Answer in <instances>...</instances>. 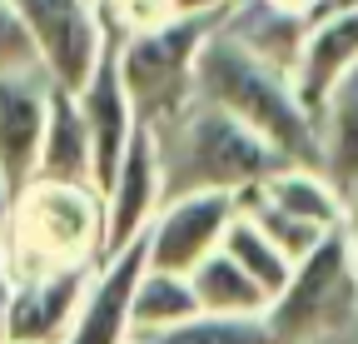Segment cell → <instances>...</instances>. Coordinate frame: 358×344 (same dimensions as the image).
Returning <instances> with one entry per match:
<instances>
[{"label": "cell", "mask_w": 358, "mask_h": 344, "mask_svg": "<svg viewBox=\"0 0 358 344\" xmlns=\"http://www.w3.org/2000/svg\"><path fill=\"white\" fill-rule=\"evenodd\" d=\"M159 160H164V200L189 190L239 195L289 165L264 135H254L244 120L209 100H194L174 125L159 130Z\"/></svg>", "instance_id": "3957f363"}, {"label": "cell", "mask_w": 358, "mask_h": 344, "mask_svg": "<svg viewBox=\"0 0 358 344\" xmlns=\"http://www.w3.org/2000/svg\"><path fill=\"white\" fill-rule=\"evenodd\" d=\"M259 6L279 11V15H294V20H313V11H319V0H259Z\"/></svg>", "instance_id": "cb8c5ba5"}, {"label": "cell", "mask_w": 358, "mask_h": 344, "mask_svg": "<svg viewBox=\"0 0 358 344\" xmlns=\"http://www.w3.org/2000/svg\"><path fill=\"white\" fill-rule=\"evenodd\" d=\"M100 6V20H105V35L110 40H129L140 30H155L164 20H174V0H95Z\"/></svg>", "instance_id": "44dd1931"}, {"label": "cell", "mask_w": 358, "mask_h": 344, "mask_svg": "<svg viewBox=\"0 0 358 344\" xmlns=\"http://www.w3.org/2000/svg\"><path fill=\"white\" fill-rule=\"evenodd\" d=\"M15 11L35 40V60L65 90H85V80L110 50V35L95 0H15Z\"/></svg>", "instance_id": "8992f818"}, {"label": "cell", "mask_w": 358, "mask_h": 344, "mask_svg": "<svg viewBox=\"0 0 358 344\" xmlns=\"http://www.w3.org/2000/svg\"><path fill=\"white\" fill-rule=\"evenodd\" d=\"M239 214V195L229 190H189V195H169L159 214L145 230V254L155 270H179L189 275L204 265L209 254L224 245V230Z\"/></svg>", "instance_id": "52a82bcc"}, {"label": "cell", "mask_w": 358, "mask_h": 344, "mask_svg": "<svg viewBox=\"0 0 358 344\" xmlns=\"http://www.w3.org/2000/svg\"><path fill=\"white\" fill-rule=\"evenodd\" d=\"M95 270H50V275H25L15 280V299H10V324H6V339H40V344H60L80 299H85V284Z\"/></svg>", "instance_id": "4fadbf2b"}, {"label": "cell", "mask_w": 358, "mask_h": 344, "mask_svg": "<svg viewBox=\"0 0 358 344\" xmlns=\"http://www.w3.org/2000/svg\"><path fill=\"white\" fill-rule=\"evenodd\" d=\"M199 100L244 120L289 165H319V120L299 100L294 70L259 55L229 25H219L199 55Z\"/></svg>", "instance_id": "6da1fadb"}, {"label": "cell", "mask_w": 358, "mask_h": 344, "mask_svg": "<svg viewBox=\"0 0 358 344\" xmlns=\"http://www.w3.org/2000/svg\"><path fill=\"white\" fill-rule=\"evenodd\" d=\"M239 0H174L179 15H214V11H234Z\"/></svg>", "instance_id": "d4e9b609"}, {"label": "cell", "mask_w": 358, "mask_h": 344, "mask_svg": "<svg viewBox=\"0 0 358 344\" xmlns=\"http://www.w3.org/2000/svg\"><path fill=\"white\" fill-rule=\"evenodd\" d=\"M60 185H95V155H90V130L80 95L50 80V115H45V145H40V175Z\"/></svg>", "instance_id": "5bb4252c"}, {"label": "cell", "mask_w": 358, "mask_h": 344, "mask_svg": "<svg viewBox=\"0 0 358 344\" xmlns=\"http://www.w3.org/2000/svg\"><path fill=\"white\" fill-rule=\"evenodd\" d=\"M145 265H150L145 240H134V245H124L120 254L100 260L60 344H129V334H134V319H129V310H134V284H140Z\"/></svg>", "instance_id": "9c48e42d"}, {"label": "cell", "mask_w": 358, "mask_h": 344, "mask_svg": "<svg viewBox=\"0 0 358 344\" xmlns=\"http://www.w3.org/2000/svg\"><path fill=\"white\" fill-rule=\"evenodd\" d=\"M204 315L199 310V294H194V280L189 275H179V270H155L145 265L140 284H134V334H155V329H174V324H185Z\"/></svg>", "instance_id": "ac0fdd59"}, {"label": "cell", "mask_w": 358, "mask_h": 344, "mask_svg": "<svg viewBox=\"0 0 358 344\" xmlns=\"http://www.w3.org/2000/svg\"><path fill=\"white\" fill-rule=\"evenodd\" d=\"M0 344H40V339H15V334H10V339H0Z\"/></svg>", "instance_id": "83f0119b"}, {"label": "cell", "mask_w": 358, "mask_h": 344, "mask_svg": "<svg viewBox=\"0 0 358 344\" xmlns=\"http://www.w3.org/2000/svg\"><path fill=\"white\" fill-rule=\"evenodd\" d=\"M319 170L348 195L358 185V65L329 90L319 110Z\"/></svg>", "instance_id": "2e32d148"}, {"label": "cell", "mask_w": 358, "mask_h": 344, "mask_svg": "<svg viewBox=\"0 0 358 344\" xmlns=\"http://www.w3.org/2000/svg\"><path fill=\"white\" fill-rule=\"evenodd\" d=\"M249 190L264 205L294 214V220H303L313 230H338L343 225V195L319 165H284V170H274L268 180H259Z\"/></svg>", "instance_id": "9a60e30c"}, {"label": "cell", "mask_w": 358, "mask_h": 344, "mask_svg": "<svg viewBox=\"0 0 358 344\" xmlns=\"http://www.w3.org/2000/svg\"><path fill=\"white\" fill-rule=\"evenodd\" d=\"M80 95V110H85V130H90V155H95V190L105 195L110 180H115V170L129 150V135H134V125H140V115H134V100L124 90V80H120V60H115V40H110V50L105 60L95 65V75L85 80V90Z\"/></svg>", "instance_id": "8fae6325"}, {"label": "cell", "mask_w": 358, "mask_h": 344, "mask_svg": "<svg viewBox=\"0 0 358 344\" xmlns=\"http://www.w3.org/2000/svg\"><path fill=\"white\" fill-rule=\"evenodd\" d=\"M134 344H274L264 315H194L174 329L134 334Z\"/></svg>", "instance_id": "ffe728a7"}, {"label": "cell", "mask_w": 358, "mask_h": 344, "mask_svg": "<svg viewBox=\"0 0 358 344\" xmlns=\"http://www.w3.org/2000/svg\"><path fill=\"white\" fill-rule=\"evenodd\" d=\"M219 249L229 254V260H239V265L268 289V299H274V294L289 284V275H294V260L279 249V240H268L244 209L229 220V230H224V245H219Z\"/></svg>", "instance_id": "d6986e66"}, {"label": "cell", "mask_w": 358, "mask_h": 344, "mask_svg": "<svg viewBox=\"0 0 358 344\" xmlns=\"http://www.w3.org/2000/svg\"><path fill=\"white\" fill-rule=\"evenodd\" d=\"M45 115H50V75L40 65L0 75V175L10 195H20L40 175Z\"/></svg>", "instance_id": "30bf717a"}, {"label": "cell", "mask_w": 358, "mask_h": 344, "mask_svg": "<svg viewBox=\"0 0 358 344\" xmlns=\"http://www.w3.org/2000/svg\"><path fill=\"white\" fill-rule=\"evenodd\" d=\"M189 280H194V294H199V310L204 315H244L249 319V315L268 310V289L239 260H229L224 249H214L204 265H194Z\"/></svg>", "instance_id": "e0dca14e"}, {"label": "cell", "mask_w": 358, "mask_h": 344, "mask_svg": "<svg viewBox=\"0 0 358 344\" xmlns=\"http://www.w3.org/2000/svg\"><path fill=\"white\" fill-rule=\"evenodd\" d=\"M164 205V160H159V130L155 125H134L129 150L105 190V260L120 254L124 245L145 240L150 220Z\"/></svg>", "instance_id": "ba28073f"}, {"label": "cell", "mask_w": 358, "mask_h": 344, "mask_svg": "<svg viewBox=\"0 0 358 344\" xmlns=\"http://www.w3.org/2000/svg\"><path fill=\"white\" fill-rule=\"evenodd\" d=\"M10 185H6V175H0V235H6V220H10Z\"/></svg>", "instance_id": "4316f807"}, {"label": "cell", "mask_w": 358, "mask_h": 344, "mask_svg": "<svg viewBox=\"0 0 358 344\" xmlns=\"http://www.w3.org/2000/svg\"><path fill=\"white\" fill-rule=\"evenodd\" d=\"M229 20V11L214 15H174L155 30H140L129 40H115L120 80L134 100V115L155 130L174 125L194 100H199V55L209 35Z\"/></svg>", "instance_id": "277c9868"}, {"label": "cell", "mask_w": 358, "mask_h": 344, "mask_svg": "<svg viewBox=\"0 0 358 344\" xmlns=\"http://www.w3.org/2000/svg\"><path fill=\"white\" fill-rule=\"evenodd\" d=\"M358 65V0L353 6L319 11L303 30V46L294 55V90L308 105V115L319 120L329 90Z\"/></svg>", "instance_id": "7c38bea8"}, {"label": "cell", "mask_w": 358, "mask_h": 344, "mask_svg": "<svg viewBox=\"0 0 358 344\" xmlns=\"http://www.w3.org/2000/svg\"><path fill=\"white\" fill-rule=\"evenodd\" d=\"M35 40L15 11V0H0V75H15V70H35Z\"/></svg>", "instance_id": "7402d4cb"}, {"label": "cell", "mask_w": 358, "mask_h": 344, "mask_svg": "<svg viewBox=\"0 0 358 344\" xmlns=\"http://www.w3.org/2000/svg\"><path fill=\"white\" fill-rule=\"evenodd\" d=\"M15 280L50 270H95L105 260V195L95 185L30 180L10 200L0 235Z\"/></svg>", "instance_id": "7a4b0ae2"}, {"label": "cell", "mask_w": 358, "mask_h": 344, "mask_svg": "<svg viewBox=\"0 0 358 344\" xmlns=\"http://www.w3.org/2000/svg\"><path fill=\"white\" fill-rule=\"evenodd\" d=\"M343 235H348V245H353V260H358V185L343 195Z\"/></svg>", "instance_id": "484cf974"}, {"label": "cell", "mask_w": 358, "mask_h": 344, "mask_svg": "<svg viewBox=\"0 0 358 344\" xmlns=\"http://www.w3.org/2000/svg\"><path fill=\"white\" fill-rule=\"evenodd\" d=\"M10 299H15V270H10L6 245H0V339H6V324H10Z\"/></svg>", "instance_id": "603a6c76"}, {"label": "cell", "mask_w": 358, "mask_h": 344, "mask_svg": "<svg viewBox=\"0 0 358 344\" xmlns=\"http://www.w3.org/2000/svg\"><path fill=\"white\" fill-rule=\"evenodd\" d=\"M353 319H358V260L338 225L303 260H294L289 284L268 299L264 324L274 334V344H313L348 329Z\"/></svg>", "instance_id": "5b68a950"}]
</instances>
